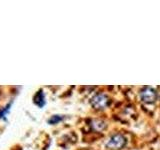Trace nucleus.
<instances>
[{
	"label": "nucleus",
	"mask_w": 160,
	"mask_h": 150,
	"mask_svg": "<svg viewBox=\"0 0 160 150\" xmlns=\"http://www.w3.org/2000/svg\"><path fill=\"white\" fill-rule=\"evenodd\" d=\"M126 142H127L126 138H125L122 134L117 133L110 137L108 142L106 143V146L111 150H119L125 146Z\"/></svg>",
	"instance_id": "nucleus-1"
},
{
	"label": "nucleus",
	"mask_w": 160,
	"mask_h": 150,
	"mask_svg": "<svg viewBox=\"0 0 160 150\" xmlns=\"http://www.w3.org/2000/svg\"><path fill=\"white\" fill-rule=\"evenodd\" d=\"M109 103H110V100L108 96L103 93L96 94L91 99V105L95 109H104L108 107Z\"/></svg>",
	"instance_id": "nucleus-2"
},
{
	"label": "nucleus",
	"mask_w": 160,
	"mask_h": 150,
	"mask_svg": "<svg viewBox=\"0 0 160 150\" xmlns=\"http://www.w3.org/2000/svg\"><path fill=\"white\" fill-rule=\"evenodd\" d=\"M140 97H141L142 101L146 102V103H153L155 100H156L157 94L155 89L152 87H144L141 92H140Z\"/></svg>",
	"instance_id": "nucleus-3"
},
{
	"label": "nucleus",
	"mask_w": 160,
	"mask_h": 150,
	"mask_svg": "<svg viewBox=\"0 0 160 150\" xmlns=\"http://www.w3.org/2000/svg\"><path fill=\"white\" fill-rule=\"evenodd\" d=\"M33 102L35 105H37V106L40 108H42L45 105V97H44V93H43L42 89L38 90V91L36 92V94L34 95Z\"/></svg>",
	"instance_id": "nucleus-4"
},
{
	"label": "nucleus",
	"mask_w": 160,
	"mask_h": 150,
	"mask_svg": "<svg viewBox=\"0 0 160 150\" xmlns=\"http://www.w3.org/2000/svg\"><path fill=\"white\" fill-rule=\"evenodd\" d=\"M63 120V116L62 115H53V116H51L49 119H48V123L49 124H57L59 122H61Z\"/></svg>",
	"instance_id": "nucleus-5"
},
{
	"label": "nucleus",
	"mask_w": 160,
	"mask_h": 150,
	"mask_svg": "<svg viewBox=\"0 0 160 150\" xmlns=\"http://www.w3.org/2000/svg\"><path fill=\"white\" fill-rule=\"evenodd\" d=\"M11 104H12V102H10L9 104H7L6 106H5V107L1 110V111H0V119L5 118V116H6V114L9 112L10 107H11Z\"/></svg>",
	"instance_id": "nucleus-6"
}]
</instances>
